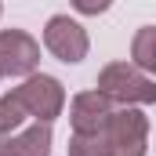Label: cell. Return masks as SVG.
Segmentation results:
<instances>
[{"mask_svg": "<svg viewBox=\"0 0 156 156\" xmlns=\"http://www.w3.org/2000/svg\"><path fill=\"white\" fill-rule=\"evenodd\" d=\"M11 156H51V127L37 120L18 138H11Z\"/></svg>", "mask_w": 156, "mask_h": 156, "instance_id": "52a82bcc", "label": "cell"}, {"mask_svg": "<svg viewBox=\"0 0 156 156\" xmlns=\"http://www.w3.org/2000/svg\"><path fill=\"white\" fill-rule=\"evenodd\" d=\"M15 94L22 98V105L29 109V116L44 120V123H51V120L62 113V105H66V91H62V83L55 76H29L22 87H15Z\"/></svg>", "mask_w": 156, "mask_h": 156, "instance_id": "3957f363", "label": "cell"}, {"mask_svg": "<svg viewBox=\"0 0 156 156\" xmlns=\"http://www.w3.org/2000/svg\"><path fill=\"white\" fill-rule=\"evenodd\" d=\"M0 156H11V138L0 131Z\"/></svg>", "mask_w": 156, "mask_h": 156, "instance_id": "7c38bea8", "label": "cell"}, {"mask_svg": "<svg viewBox=\"0 0 156 156\" xmlns=\"http://www.w3.org/2000/svg\"><path fill=\"white\" fill-rule=\"evenodd\" d=\"M113 116V98L105 94V91H83L73 98V109H69V120H73V131L80 134H94V131H102L105 123Z\"/></svg>", "mask_w": 156, "mask_h": 156, "instance_id": "8992f818", "label": "cell"}, {"mask_svg": "<svg viewBox=\"0 0 156 156\" xmlns=\"http://www.w3.org/2000/svg\"><path fill=\"white\" fill-rule=\"evenodd\" d=\"M26 116H29V109L22 105V98H18L15 91L0 98V131H4V134H7V131H15V127H22Z\"/></svg>", "mask_w": 156, "mask_h": 156, "instance_id": "30bf717a", "label": "cell"}, {"mask_svg": "<svg viewBox=\"0 0 156 156\" xmlns=\"http://www.w3.org/2000/svg\"><path fill=\"white\" fill-rule=\"evenodd\" d=\"M44 47L58 58V62H80L87 55V33L83 26L73 22L69 15H55L47 26H44Z\"/></svg>", "mask_w": 156, "mask_h": 156, "instance_id": "277c9868", "label": "cell"}, {"mask_svg": "<svg viewBox=\"0 0 156 156\" xmlns=\"http://www.w3.org/2000/svg\"><path fill=\"white\" fill-rule=\"evenodd\" d=\"M0 76H4V73H0Z\"/></svg>", "mask_w": 156, "mask_h": 156, "instance_id": "4fadbf2b", "label": "cell"}, {"mask_svg": "<svg viewBox=\"0 0 156 156\" xmlns=\"http://www.w3.org/2000/svg\"><path fill=\"white\" fill-rule=\"evenodd\" d=\"M40 62V44L22 29L0 33V73L4 76H29Z\"/></svg>", "mask_w": 156, "mask_h": 156, "instance_id": "5b68a950", "label": "cell"}, {"mask_svg": "<svg viewBox=\"0 0 156 156\" xmlns=\"http://www.w3.org/2000/svg\"><path fill=\"white\" fill-rule=\"evenodd\" d=\"M69 4L76 7L80 15H102V11H105L113 0H69Z\"/></svg>", "mask_w": 156, "mask_h": 156, "instance_id": "8fae6325", "label": "cell"}, {"mask_svg": "<svg viewBox=\"0 0 156 156\" xmlns=\"http://www.w3.org/2000/svg\"><path fill=\"white\" fill-rule=\"evenodd\" d=\"M102 131H105V142H109V156H145V138H149L145 113H138L131 105L113 109V116Z\"/></svg>", "mask_w": 156, "mask_h": 156, "instance_id": "7a4b0ae2", "label": "cell"}, {"mask_svg": "<svg viewBox=\"0 0 156 156\" xmlns=\"http://www.w3.org/2000/svg\"><path fill=\"white\" fill-rule=\"evenodd\" d=\"M69 156H109L105 131H94V134H80V131H73V138H69Z\"/></svg>", "mask_w": 156, "mask_h": 156, "instance_id": "9c48e42d", "label": "cell"}, {"mask_svg": "<svg viewBox=\"0 0 156 156\" xmlns=\"http://www.w3.org/2000/svg\"><path fill=\"white\" fill-rule=\"evenodd\" d=\"M98 91H105L113 102L123 105H153L156 102V83L145 76V69H138L134 62H113L98 73Z\"/></svg>", "mask_w": 156, "mask_h": 156, "instance_id": "6da1fadb", "label": "cell"}, {"mask_svg": "<svg viewBox=\"0 0 156 156\" xmlns=\"http://www.w3.org/2000/svg\"><path fill=\"white\" fill-rule=\"evenodd\" d=\"M131 58L138 69L153 73L156 76V26H145L134 33V44H131Z\"/></svg>", "mask_w": 156, "mask_h": 156, "instance_id": "ba28073f", "label": "cell"}]
</instances>
